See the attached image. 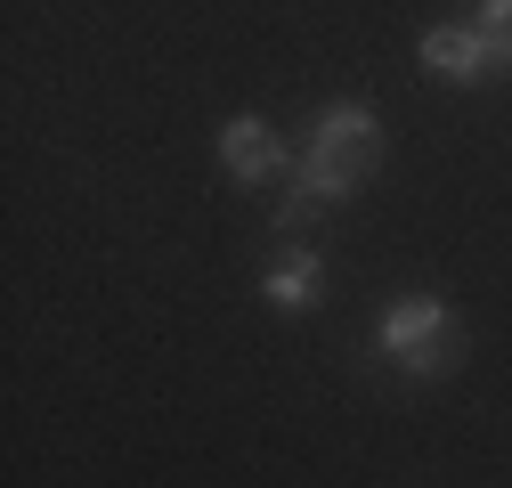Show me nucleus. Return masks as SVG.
<instances>
[{"label":"nucleus","instance_id":"423d86ee","mask_svg":"<svg viewBox=\"0 0 512 488\" xmlns=\"http://www.w3.org/2000/svg\"><path fill=\"white\" fill-rule=\"evenodd\" d=\"M480 33L496 41V66H512V0H480Z\"/></svg>","mask_w":512,"mask_h":488},{"label":"nucleus","instance_id":"f257e3e1","mask_svg":"<svg viewBox=\"0 0 512 488\" xmlns=\"http://www.w3.org/2000/svg\"><path fill=\"white\" fill-rule=\"evenodd\" d=\"M374 155H382V131H374V114L366 106H326L309 122V147H301V188L277 204V228H301L317 204H342L358 179L374 171Z\"/></svg>","mask_w":512,"mask_h":488},{"label":"nucleus","instance_id":"39448f33","mask_svg":"<svg viewBox=\"0 0 512 488\" xmlns=\"http://www.w3.org/2000/svg\"><path fill=\"white\" fill-rule=\"evenodd\" d=\"M269 310H309V301L317 293H326V269H317V253H309V244H301V253H285L277 269H269Z\"/></svg>","mask_w":512,"mask_h":488},{"label":"nucleus","instance_id":"20e7f679","mask_svg":"<svg viewBox=\"0 0 512 488\" xmlns=\"http://www.w3.org/2000/svg\"><path fill=\"white\" fill-rule=\"evenodd\" d=\"M220 163L244 179V188H252V179H269L277 163H285V147L269 139V122H252V114H236L228 122V131H220Z\"/></svg>","mask_w":512,"mask_h":488},{"label":"nucleus","instance_id":"7ed1b4c3","mask_svg":"<svg viewBox=\"0 0 512 488\" xmlns=\"http://www.w3.org/2000/svg\"><path fill=\"white\" fill-rule=\"evenodd\" d=\"M415 57H423V74H439V82H480V74H496V41H488L480 25H431V33L415 41Z\"/></svg>","mask_w":512,"mask_h":488},{"label":"nucleus","instance_id":"f03ea898","mask_svg":"<svg viewBox=\"0 0 512 488\" xmlns=\"http://www.w3.org/2000/svg\"><path fill=\"white\" fill-rule=\"evenodd\" d=\"M374 358H391L399 375H439L456 358V310L439 293H399L374 326Z\"/></svg>","mask_w":512,"mask_h":488}]
</instances>
